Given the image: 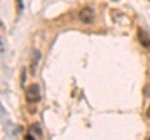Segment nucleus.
I'll return each mask as SVG.
<instances>
[{"mask_svg": "<svg viewBox=\"0 0 150 140\" xmlns=\"http://www.w3.org/2000/svg\"><path fill=\"white\" fill-rule=\"evenodd\" d=\"M25 98L29 103H38L40 100V90L36 84H31L26 88L25 90Z\"/></svg>", "mask_w": 150, "mask_h": 140, "instance_id": "nucleus-1", "label": "nucleus"}, {"mask_svg": "<svg viewBox=\"0 0 150 140\" xmlns=\"http://www.w3.org/2000/svg\"><path fill=\"white\" fill-rule=\"evenodd\" d=\"M79 19L84 24H91L94 21V10L89 6L83 8L80 13H79Z\"/></svg>", "mask_w": 150, "mask_h": 140, "instance_id": "nucleus-2", "label": "nucleus"}, {"mask_svg": "<svg viewBox=\"0 0 150 140\" xmlns=\"http://www.w3.org/2000/svg\"><path fill=\"white\" fill-rule=\"evenodd\" d=\"M138 40L144 48H150V36L148 35L146 31L142 29V28L138 29Z\"/></svg>", "mask_w": 150, "mask_h": 140, "instance_id": "nucleus-3", "label": "nucleus"}, {"mask_svg": "<svg viewBox=\"0 0 150 140\" xmlns=\"http://www.w3.org/2000/svg\"><path fill=\"white\" fill-rule=\"evenodd\" d=\"M39 60H40V53L38 50H34L33 57H31V73L33 74H35V70H36V66H38Z\"/></svg>", "mask_w": 150, "mask_h": 140, "instance_id": "nucleus-4", "label": "nucleus"}, {"mask_svg": "<svg viewBox=\"0 0 150 140\" xmlns=\"http://www.w3.org/2000/svg\"><path fill=\"white\" fill-rule=\"evenodd\" d=\"M143 94H144V96L150 98V81H148V83H146V85L144 86V89H143Z\"/></svg>", "mask_w": 150, "mask_h": 140, "instance_id": "nucleus-5", "label": "nucleus"}, {"mask_svg": "<svg viewBox=\"0 0 150 140\" xmlns=\"http://www.w3.org/2000/svg\"><path fill=\"white\" fill-rule=\"evenodd\" d=\"M146 115H148V118H150V106H149L148 110H146Z\"/></svg>", "mask_w": 150, "mask_h": 140, "instance_id": "nucleus-6", "label": "nucleus"}, {"mask_svg": "<svg viewBox=\"0 0 150 140\" xmlns=\"http://www.w3.org/2000/svg\"><path fill=\"white\" fill-rule=\"evenodd\" d=\"M148 140H150V138H149V139H148Z\"/></svg>", "mask_w": 150, "mask_h": 140, "instance_id": "nucleus-7", "label": "nucleus"}]
</instances>
